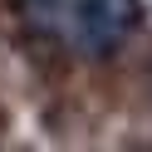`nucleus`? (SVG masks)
I'll return each instance as SVG.
<instances>
[{
	"label": "nucleus",
	"mask_w": 152,
	"mask_h": 152,
	"mask_svg": "<svg viewBox=\"0 0 152 152\" xmlns=\"http://www.w3.org/2000/svg\"><path fill=\"white\" fill-rule=\"evenodd\" d=\"M137 20H142L137 0H79L64 39L79 54H88V59H108L113 49L128 44V34L137 30Z\"/></svg>",
	"instance_id": "1"
},
{
	"label": "nucleus",
	"mask_w": 152,
	"mask_h": 152,
	"mask_svg": "<svg viewBox=\"0 0 152 152\" xmlns=\"http://www.w3.org/2000/svg\"><path fill=\"white\" fill-rule=\"evenodd\" d=\"M74 5H79V0H15L20 20L30 25L34 34H54V39H64V30H69V20H74Z\"/></svg>",
	"instance_id": "2"
}]
</instances>
